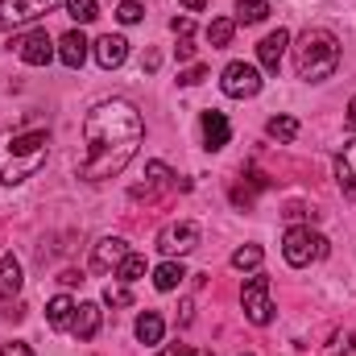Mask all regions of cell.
I'll return each instance as SVG.
<instances>
[{
    "label": "cell",
    "instance_id": "obj_11",
    "mask_svg": "<svg viewBox=\"0 0 356 356\" xmlns=\"http://www.w3.org/2000/svg\"><path fill=\"white\" fill-rule=\"evenodd\" d=\"M124 257H129V245H124L120 236H104V241L91 249V269H95V273H108V269L116 273V266H120Z\"/></svg>",
    "mask_w": 356,
    "mask_h": 356
},
{
    "label": "cell",
    "instance_id": "obj_18",
    "mask_svg": "<svg viewBox=\"0 0 356 356\" xmlns=\"http://www.w3.org/2000/svg\"><path fill=\"white\" fill-rule=\"evenodd\" d=\"M17 294H21V261H17L13 253H4V257H0V298L13 302Z\"/></svg>",
    "mask_w": 356,
    "mask_h": 356
},
{
    "label": "cell",
    "instance_id": "obj_27",
    "mask_svg": "<svg viewBox=\"0 0 356 356\" xmlns=\"http://www.w3.org/2000/svg\"><path fill=\"white\" fill-rule=\"evenodd\" d=\"M67 13H71L79 25H91V21L99 17V4H95V0H67Z\"/></svg>",
    "mask_w": 356,
    "mask_h": 356
},
{
    "label": "cell",
    "instance_id": "obj_19",
    "mask_svg": "<svg viewBox=\"0 0 356 356\" xmlns=\"http://www.w3.org/2000/svg\"><path fill=\"white\" fill-rule=\"evenodd\" d=\"M46 319H50V327H54V332H67V327H71V319H75V302H71L67 294H54V298L46 302Z\"/></svg>",
    "mask_w": 356,
    "mask_h": 356
},
{
    "label": "cell",
    "instance_id": "obj_12",
    "mask_svg": "<svg viewBox=\"0 0 356 356\" xmlns=\"http://www.w3.org/2000/svg\"><path fill=\"white\" fill-rule=\"evenodd\" d=\"M95 46V63L104 67V71H116L124 58H129V42L120 38V33H104L99 42H91Z\"/></svg>",
    "mask_w": 356,
    "mask_h": 356
},
{
    "label": "cell",
    "instance_id": "obj_2",
    "mask_svg": "<svg viewBox=\"0 0 356 356\" xmlns=\"http://www.w3.org/2000/svg\"><path fill=\"white\" fill-rule=\"evenodd\" d=\"M50 158V133L46 129H25V133H0V182L17 186L33 178Z\"/></svg>",
    "mask_w": 356,
    "mask_h": 356
},
{
    "label": "cell",
    "instance_id": "obj_17",
    "mask_svg": "<svg viewBox=\"0 0 356 356\" xmlns=\"http://www.w3.org/2000/svg\"><path fill=\"white\" fill-rule=\"evenodd\" d=\"M336 178H340V191L344 199H356V141H348L336 158Z\"/></svg>",
    "mask_w": 356,
    "mask_h": 356
},
{
    "label": "cell",
    "instance_id": "obj_31",
    "mask_svg": "<svg viewBox=\"0 0 356 356\" xmlns=\"http://www.w3.org/2000/svg\"><path fill=\"white\" fill-rule=\"evenodd\" d=\"M203 79H207V67H186V71L178 75V83H182V88H199Z\"/></svg>",
    "mask_w": 356,
    "mask_h": 356
},
{
    "label": "cell",
    "instance_id": "obj_29",
    "mask_svg": "<svg viewBox=\"0 0 356 356\" xmlns=\"http://www.w3.org/2000/svg\"><path fill=\"white\" fill-rule=\"evenodd\" d=\"M141 17H145V8H141V4H133V0H124V4L116 8V21H120V25H137Z\"/></svg>",
    "mask_w": 356,
    "mask_h": 356
},
{
    "label": "cell",
    "instance_id": "obj_39",
    "mask_svg": "<svg viewBox=\"0 0 356 356\" xmlns=\"http://www.w3.org/2000/svg\"><path fill=\"white\" fill-rule=\"evenodd\" d=\"M182 4H186V8H191V13H199V8H203V4H207V0H182Z\"/></svg>",
    "mask_w": 356,
    "mask_h": 356
},
{
    "label": "cell",
    "instance_id": "obj_24",
    "mask_svg": "<svg viewBox=\"0 0 356 356\" xmlns=\"http://www.w3.org/2000/svg\"><path fill=\"white\" fill-rule=\"evenodd\" d=\"M269 17V0H236V21L241 25H257Z\"/></svg>",
    "mask_w": 356,
    "mask_h": 356
},
{
    "label": "cell",
    "instance_id": "obj_9",
    "mask_svg": "<svg viewBox=\"0 0 356 356\" xmlns=\"http://www.w3.org/2000/svg\"><path fill=\"white\" fill-rule=\"evenodd\" d=\"M13 46H17V58H21L25 67H46V63L54 58V38H50L46 29H29V33L13 38Z\"/></svg>",
    "mask_w": 356,
    "mask_h": 356
},
{
    "label": "cell",
    "instance_id": "obj_36",
    "mask_svg": "<svg viewBox=\"0 0 356 356\" xmlns=\"http://www.w3.org/2000/svg\"><path fill=\"white\" fill-rule=\"evenodd\" d=\"M58 282H63V286H79V282H83V273H79V269H63V273H58Z\"/></svg>",
    "mask_w": 356,
    "mask_h": 356
},
{
    "label": "cell",
    "instance_id": "obj_34",
    "mask_svg": "<svg viewBox=\"0 0 356 356\" xmlns=\"http://www.w3.org/2000/svg\"><path fill=\"white\" fill-rule=\"evenodd\" d=\"M170 29H175L178 38H191V29H195V21H191V17H175V21H170Z\"/></svg>",
    "mask_w": 356,
    "mask_h": 356
},
{
    "label": "cell",
    "instance_id": "obj_33",
    "mask_svg": "<svg viewBox=\"0 0 356 356\" xmlns=\"http://www.w3.org/2000/svg\"><path fill=\"white\" fill-rule=\"evenodd\" d=\"M158 356H211V353H199V348H186V344H170L166 353H158Z\"/></svg>",
    "mask_w": 356,
    "mask_h": 356
},
{
    "label": "cell",
    "instance_id": "obj_4",
    "mask_svg": "<svg viewBox=\"0 0 356 356\" xmlns=\"http://www.w3.org/2000/svg\"><path fill=\"white\" fill-rule=\"evenodd\" d=\"M282 257L294 269L311 266V261H323V257H327V236H319V232H311V228H286V236H282Z\"/></svg>",
    "mask_w": 356,
    "mask_h": 356
},
{
    "label": "cell",
    "instance_id": "obj_6",
    "mask_svg": "<svg viewBox=\"0 0 356 356\" xmlns=\"http://www.w3.org/2000/svg\"><path fill=\"white\" fill-rule=\"evenodd\" d=\"M46 13H54V0H0V29L13 33L21 25L42 21Z\"/></svg>",
    "mask_w": 356,
    "mask_h": 356
},
{
    "label": "cell",
    "instance_id": "obj_30",
    "mask_svg": "<svg viewBox=\"0 0 356 356\" xmlns=\"http://www.w3.org/2000/svg\"><path fill=\"white\" fill-rule=\"evenodd\" d=\"M104 302H108V307H129L133 294H129L124 286H108V290H104Z\"/></svg>",
    "mask_w": 356,
    "mask_h": 356
},
{
    "label": "cell",
    "instance_id": "obj_22",
    "mask_svg": "<svg viewBox=\"0 0 356 356\" xmlns=\"http://www.w3.org/2000/svg\"><path fill=\"white\" fill-rule=\"evenodd\" d=\"M182 277H186V266H182V261H162V266L154 269V286H158L162 294H166V290H175Z\"/></svg>",
    "mask_w": 356,
    "mask_h": 356
},
{
    "label": "cell",
    "instance_id": "obj_1",
    "mask_svg": "<svg viewBox=\"0 0 356 356\" xmlns=\"http://www.w3.org/2000/svg\"><path fill=\"white\" fill-rule=\"evenodd\" d=\"M145 141V120L129 99H104L95 104L83 120V158H79V178L104 182L120 175Z\"/></svg>",
    "mask_w": 356,
    "mask_h": 356
},
{
    "label": "cell",
    "instance_id": "obj_14",
    "mask_svg": "<svg viewBox=\"0 0 356 356\" xmlns=\"http://www.w3.org/2000/svg\"><path fill=\"white\" fill-rule=\"evenodd\" d=\"M88 38H83V29H71V33H63L58 38V58L71 67V71H79L83 63H88Z\"/></svg>",
    "mask_w": 356,
    "mask_h": 356
},
{
    "label": "cell",
    "instance_id": "obj_35",
    "mask_svg": "<svg viewBox=\"0 0 356 356\" xmlns=\"http://www.w3.org/2000/svg\"><path fill=\"white\" fill-rule=\"evenodd\" d=\"M0 356H33V353H29V344H17V340H13V344L0 348Z\"/></svg>",
    "mask_w": 356,
    "mask_h": 356
},
{
    "label": "cell",
    "instance_id": "obj_23",
    "mask_svg": "<svg viewBox=\"0 0 356 356\" xmlns=\"http://www.w3.org/2000/svg\"><path fill=\"white\" fill-rule=\"evenodd\" d=\"M266 133L273 137V141H282V145H290V141L298 137V120H294V116H269Z\"/></svg>",
    "mask_w": 356,
    "mask_h": 356
},
{
    "label": "cell",
    "instance_id": "obj_8",
    "mask_svg": "<svg viewBox=\"0 0 356 356\" xmlns=\"http://www.w3.org/2000/svg\"><path fill=\"white\" fill-rule=\"evenodd\" d=\"M178 186V178H175V170L166 166V162H149L145 166V182H137L129 195L137 199V203H158L162 195H170Z\"/></svg>",
    "mask_w": 356,
    "mask_h": 356
},
{
    "label": "cell",
    "instance_id": "obj_20",
    "mask_svg": "<svg viewBox=\"0 0 356 356\" xmlns=\"http://www.w3.org/2000/svg\"><path fill=\"white\" fill-rule=\"evenodd\" d=\"M137 340L141 344H162V332H166V323H162V315L158 311H145V315H137Z\"/></svg>",
    "mask_w": 356,
    "mask_h": 356
},
{
    "label": "cell",
    "instance_id": "obj_28",
    "mask_svg": "<svg viewBox=\"0 0 356 356\" xmlns=\"http://www.w3.org/2000/svg\"><path fill=\"white\" fill-rule=\"evenodd\" d=\"M323 356H356V332H340V336L327 344Z\"/></svg>",
    "mask_w": 356,
    "mask_h": 356
},
{
    "label": "cell",
    "instance_id": "obj_10",
    "mask_svg": "<svg viewBox=\"0 0 356 356\" xmlns=\"http://www.w3.org/2000/svg\"><path fill=\"white\" fill-rule=\"evenodd\" d=\"M158 249H162L166 257H182V253L199 249V224H191V220L166 224V228L158 232Z\"/></svg>",
    "mask_w": 356,
    "mask_h": 356
},
{
    "label": "cell",
    "instance_id": "obj_3",
    "mask_svg": "<svg viewBox=\"0 0 356 356\" xmlns=\"http://www.w3.org/2000/svg\"><path fill=\"white\" fill-rule=\"evenodd\" d=\"M294 67H298V79H307V83L332 79L340 67V38L327 29H307L294 46Z\"/></svg>",
    "mask_w": 356,
    "mask_h": 356
},
{
    "label": "cell",
    "instance_id": "obj_40",
    "mask_svg": "<svg viewBox=\"0 0 356 356\" xmlns=\"http://www.w3.org/2000/svg\"><path fill=\"white\" fill-rule=\"evenodd\" d=\"M245 356H249V353H245Z\"/></svg>",
    "mask_w": 356,
    "mask_h": 356
},
{
    "label": "cell",
    "instance_id": "obj_7",
    "mask_svg": "<svg viewBox=\"0 0 356 356\" xmlns=\"http://www.w3.org/2000/svg\"><path fill=\"white\" fill-rule=\"evenodd\" d=\"M220 88H224V95H232V99H253L261 91V71L249 67V63H228L220 71Z\"/></svg>",
    "mask_w": 356,
    "mask_h": 356
},
{
    "label": "cell",
    "instance_id": "obj_37",
    "mask_svg": "<svg viewBox=\"0 0 356 356\" xmlns=\"http://www.w3.org/2000/svg\"><path fill=\"white\" fill-rule=\"evenodd\" d=\"M4 319H13V323H17V319H25V307H21V302H8V311H4Z\"/></svg>",
    "mask_w": 356,
    "mask_h": 356
},
{
    "label": "cell",
    "instance_id": "obj_25",
    "mask_svg": "<svg viewBox=\"0 0 356 356\" xmlns=\"http://www.w3.org/2000/svg\"><path fill=\"white\" fill-rule=\"evenodd\" d=\"M261 261H266V249L261 245H241L236 253H232V269H261Z\"/></svg>",
    "mask_w": 356,
    "mask_h": 356
},
{
    "label": "cell",
    "instance_id": "obj_32",
    "mask_svg": "<svg viewBox=\"0 0 356 356\" xmlns=\"http://www.w3.org/2000/svg\"><path fill=\"white\" fill-rule=\"evenodd\" d=\"M175 54H178V63H186V58H195V42H191V38H178Z\"/></svg>",
    "mask_w": 356,
    "mask_h": 356
},
{
    "label": "cell",
    "instance_id": "obj_21",
    "mask_svg": "<svg viewBox=\"0 0 356 356\" xmlns=\"http://www.w3.org/2000/svg\"><path fill=\"white\" fill-rule=\"evenodd\" d=\"M232 33H236V21H232V17H216V21L207 25V42H211V50L232 46Z\"/></svg>",
    "mask_w": 356,
    "mask_h": 356
},
{
    "label": "cell",
    "instance_id": "obj_26",
    "mask_svg": "<svg viewBox=\"0 0 356 356\" xmlns=\"http://www.w3.org/2000/svg\"><path fill=\"white\" fill-rule=\"evenodd\" d=\"M116 277H120L124 286H129V282H141V277H145V257H137V253H129V257H124V261L116 266Z\"/></svg>",
    "mask_w": 356,
    "mask_h": 356
},
{
    "label": "cell",
    "instance_id": "obj_13",
    "mask_svg": "<svg viewBox=\"0 0 356 356\" xmlns=\"http://www.w3.org/2000/svg\"><path fill=\"white\" fill-rule=\"evenodd\" d=\"M199 124H203V145H207V149H224V145H228L232 124H228V116H224V112L207 108V112L199 116Z\"/></svg>",
    "mask_w": 356,
    "mask_h": 356
},
{
    "label": "cell",
    "instance_id": "obj_15",
    "mask_svg": "<svg viewBox=\"0 0 356 356\" xmlns=\"http://www.w3.org/2000/svg\"><path fill=\"white\" fill-rule=\"evenodd\" d=\"M286 46H290V33H286V29H273L269 38H261V46H257V58H261V67H266L269 75H277Z\"/></svg>",
    "mask_w": 356,
    "mask_h": 356
},
{
    "label": "cell",
    "instance_id": "obj_16",
    "mask_svg": "<svg viewBox=\"0 0 356 356\" xmlns=\"http://www.w3.org/2000/svg\"><path fill=\"white\" fill-rule=\"evenodd\" d=\"M99 323H104V311L95 302H79L75 307V319H71V332H75V340H95Z\"/></svg>",
    "mask_w": 356,
    "mask_h": 356
},
{
    "label": "cell",
    "instance_id": "obj_38",
    "mask_svg": "<svg viewBox=\"0 0 356 356\" xmlns=\"http://www.w3.org/2000/svg\"><path fill=\"white\" fill-rule=\"evenodd\" d=\"M344 120H348V129L356 133V95H353V104H348V116H344Z\"/></svg>",
    "mask_w": 356,
    "mask_h": 356
},
{
    "label": "cell",
    "instance_id": "obj_5",
    "mask_svg": "<svg viewBox=\"0 0 356 356\" xmlns=\"http://www.w3.org/2000/svg\"><path fill=\"white\" fill-rule=\"evenodd\" d=\"M241 307H245V319H249L253 327H266L269 319H273V302H269V277L266 273H257V277H249V282L241 286Z\"/></svg>",
    "mask_w": 356,
    "mask_h": 356
}]
</instances>
